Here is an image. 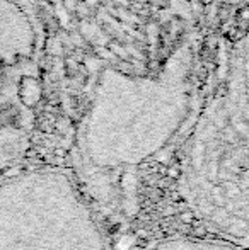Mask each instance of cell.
<instances>
[{
  "instance_id": "cell-2",
  "label": "cell",
  "mask_w": 249,
  "mask_h": 250,
  "mask_svg": "<svg viewBox=\"0 0 249 250\" xmlns=\"http://www.w3.org/2000/svg\"><path fill=\"white\" fill-rule=\"evenodd\" d=\"M178 198L212 235L248 249L249 168L246 114L200 125L180 162Z\"/></svg>"
},
{
  "instance_id": "cell-3",
  "label": "cell",
  "mask_w": 249,
  "mask_h": 250,
  "mask_svg": "<svg viewBox=\"0 0 249 250\" xmlns=\"http://www.w3.org/2000/svg\"><path fill=\"white\" fill-rule=\"evenodd\" d=\"M145 250H248L230 242L220 238H166L162 242H156Z\"/></svg>"
},
{
  "instance_id": "cell-1",
  "label": "cell",
  "mask_w": 249,
  "mask_h": 250,
  "mask_svg": "<svg viewBox=\"0 0 249 250\" xmlns=\"http://www.w3.org/2000/svg\"><path fill=\"white\" fill-rule=\"evenodd\" d=\"M103 221L62 168L0 177V250H113Z\"/></svg>"
}]
</instances>
